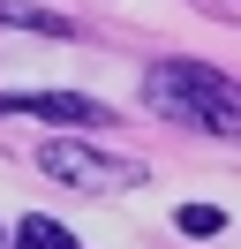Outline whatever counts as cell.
Instances as JSON below:
<instances>
[{
  "instance_id": "1",
  "label": "cell",
  "mask_w": 241,
  "mask_h": 249,
  "mask_svg": "<svg viewBox=\"0 0 241 249\" xmlns=\"http://www.w3.org/2000/svg\"><path fill=\"white\" fill-rule=\"evenodd\" d=\"M143 98H151L158 113H173V121H189V128H219V136H234V83H226L219 68L166 61V68H151Z\"/></svg>"
},
{
  "instance_id": "2",
  "label": "cell",
  "mask_w": 241,
  "mask_h": 249,
  "mask_svg": "<svg viewBox=\"0 0 241 249\" xmlns=\"http://www.w3.org/2000/svg\"><path fill=\"white\" fill-rule=\"evenodd\" d=\"M38 166L53 174V181H68V189H128V181H136V166L98 159V151H83V143H45Z\"/></svg>"
},
{
  "instance_id": "3",
  "label": "cell",
  "mask_w": 241,
  "mask_h": 249,
  "mask_svg": "<svg viewBox=\"0 0 241 249\" xmlns=\"http://www.w3.org/2000/svg\"><path fill=\"white\" fill-rule=\"evenodd\" d=\"M0 113H30V121H75V128H105V121H113L98 98H75V91H0Z\"/></svg>"
},
{
  "instance_id": "4",
  "label": "cell",
  "mask_w": 241,
  "mask_h": 249,
  "mask_svg": "<svg viewBox=\"0 0 241 249\" xmlns=\"http://www.w3.org/2000/svg\"><path fill=\"white\" fill-rule=\"evenodd\" d=\"M0 23H23V31H45V38H68L75 31L68 16H45V8H23V0H0Z\"/></svg>"
},
{
  "instance_id": "5",
  "label": "cell",
  "mask_w": 241,
  "mask_h": 249,
  "mask_svg": "<svg viewBox=\"0 0 241 249\" xmlns=\"http://www.w3.org/2000/svg\"><path fill=\"white\" fill-rule=\"evenodd\" d=\"M8 249H75V242H68V227H53V219H23Z\"/></svg>"
},
{
  "instance_id": "6",
  "label": "cell",
  "mask_w": 241,
  "mask_h": 249,
  "mask_svg": "<svg viewBox=\"0 0 241 249\" xmlns=\"http://www.w3.org/2000/svg\"><path fill=\"white\" fill-rule=\"evenodd\" d=\"M181 234H226V212L219 204H189L181 212Z\"/></svg>"
}]
</instances>
